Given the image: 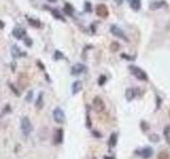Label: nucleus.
Instances as JSON below:
<instances>
[{"instance_id": "f704fd0d", "label": "nucleus", "mask_w": 170, "mask_h": 159, "mask_svg": "<svg viewBox=\"0 0 170 159\" xmlns=\"http://www.w3.org/2000/svg\"><path fill=\"white\" fill-rule=\"evenodd\" d=\"M93 135L95 136V137H98V138H100V137H102V135H100V132H93Z\"/></svg>"}, {"instance_id": "bb28decb", "label": "nucleus", "mask_w": 170, "mask_h": 159, "mask_svg": "<svg viewBox=\"0 0 170 159\" xmlns=\"http://www.w3.org/2000/svg\"><path fill=\"white\" fill-rule=\"evenodd\" d=\"M86 127L87 128H90L91 127V120H90L89 117V110H86Z\"/></svg>"}, {"instance_id": "9b49d317", "label": "nucleus", "mask_w": 170, "mask_h": 159, "mask_svg": "<svg viewBox=\"0 0 170 159\" xmlns=\"http://www.w3.org/2000/svg\"><path fill=\"white\" fill-rule=\"evenodd\" d=\"M64 139V132L62 128H58L54 132V137H53V143L54 144H61Z\"/></svg>"}, {"instance_id": "6e6552de", "label": "nucleus", "mask_w": 170, "mask_h": 159, "mask_svg": "<svg viewBox=\"0 0 170 159\" xmlns=\"http://www.w3.org/2000/svg\"><path fill=\"white\" fill-rule=\"evenodd\" d=\"M17 82H18V85L20 86V88H22V89L27 88L28 87V85H29V82H30L28 74L27 73H19Z\"/></svg>"}, {"instance_id": "e433bc0d", "label": "nucleus", "mask_w": 170, "mask_h": 159, "mask_svg": "<svg viewBox=\"0 0 170 159\" xmlns=\"http://www.w3.org/2000/svg\"><path fill=\"white\" fill-rule=\"evenodd\" d=\"M156 100H157V106H156V107L158 108V107H159V103H161V101H162V100H161V98H159V97H157V95H156Z\"/></svg>"}, {"instance_id": "7ed1b4c3", "label": "nucleus", "mask_w": 170, "mask_h": 159, "mask_svg": "<svg viewBox=\"0 0 170 159\" xmlns=\"http://www.w3.org/2000/svg\"><path fill=\"white\" fill-rule=\"evenodd\" d=\"M53 116V120L58 123V124H63L65 122V112L63 111V109L60 108V107H56L52 112Z\"/></svg>"}, {"instance_id": "58836bf2", "label": "nucleus", "mask_w": 170, "mask_h": 159, "mask_svg": "<svg viewBox=\"0 0 170 159\" xmlns=\"http://www.w3.org/2000/svg\"><path fill=\"white\" fill-rule=\"evenodd\" d=\"M104 159H115L114 157H107V156H105L104 157Z\"/></svg>"}, {"instance_id": "393cba45", "label": "nucleus", "mask_w": 170, "mask_h": 159, "mask_svg": "<svg viewBox=\"0 0 170 159\" xmlns=\"http://www.w3.org/2000/svg\"><path fill=\"white\" fill-rule=\"evenodd\" d=\"M84 11L86 13H91L93 9H91V3L89 1H85L84 2Z\"/></svg>"}, {"instance_id": "f3484780", "label": "nucleus", "mask_w": 170, "mask_h": 159, "mask_svg": "<svg viewBox=\"0 0 170 159\" xmlns=\"http://www.w3.org/2000/svg\"><path fill=\"white\" fill-rule=\"evenodd\" d=\"M64 12H65V14H67L68 16H72L73 15L74 9L70 3L67 2V3H65V5H64Z\"/></svg>"}, {"instance_id": "f03ea898", "label": "nucleus", "mask_w": 170, "mask_h": 159, "mask_svg": "<svg viewBox=\"0 0 170 159\" xmlns=\"http://www.w3.org/2000/svg\"><path fill=\"white\" fill-rule=\"evenodd\" d=\"M129 69H130V71L132 72V74L136 79L140 80V81H148V75H147V73L143 71V70H141L140 68L131 65V66L129 67Z\"/></svg>"}, {"instance_id": "5701e85b", "label": "nucleus", "mask_w": 170, "mask_h": 159, "mask_svg": "<svg viewBox=\"0 0 170 159\" xmlns=\"http://www.w3.org/2000/svg\"><path fill=\"white\" fill-rule=\"evenodd\" d=\"M65 58V55H64L63 53L61 52V51H54V54H53V59L54 61H60V59H64Z\"/></svg>"}, {"instance_id": "20e7f679", "label": "nucleus", "mask_w": 170, "mask_h": 159, "mask_svg": "<svg viewBox=\"0 0 170 159\" xmlns=\"http://www.w3.org/2000/svg\"><path fill=\"white\" fill-rule=\"evenodd\" d=\"M93 107L97 112H102L105 109V104L104 101L100 97H95L93 100Z\"/></svg>"}, {"instance_id": "423d86ee", "label": "nucleus", "mask_w": 170, "mask_h": 159, "mask_svg": "<svg viewBox=\"0 0 170 159\" xmlns=\"http://www.w3.org/2000/svg\"><path fill=\"white\" fill-rule=\"evenodd\" d=\"M87 71V68L83 64H76L71 68V75H80V74L84 73Z\"/></svg>"}, {"instance_id": "6ab92c4d", "label": "nucleus", "mask_w": 170, "mask_h": 159, "mask_svg": "<svg viewBox=\"0 0 170 159\" xmlns=\"http://www.w3.org/2000/svg\"><path fill=\"white\" fill-rule=\"evenodd\" d=\"M117 139H118V136H117V134H116V132H113V134L111 135V137H109V145L111 146V148H114V146H116Z\"/></svg>"}, {"instance_id": "b1692460", "label": "nucleus", "mask_w": 170, "mask_h": 159, "mask_svg": "<svg viewBox=\"0 0 170 159\" xmlns=\"http://www.w3.org/2000/svg\"><path fill=\"white\" fill-rule=\"evenodd\" d=\"M109 49H111L112 52H117V51L120 49V45L118 44V42H113L111 44V46H109Z\"/></svg>"}, {"instance_id": "c85d7f7f", "label": "nucleus", "mask_w": 170, "mask_h": 159, "mask_svg": "<svg viewBox=\"0 0 170 159\" xmlns=\"http://www.w3.org/2000/svg\"><path fill=\"white\" fill-rule=\"evenodd\" d=\"M106 77L104 75V74H102V75H100L99 77V79H98V84L100 85V86H102V85H104L105 84V82H106Z\"/></svg>"}, {"instance_id": "412c9836", "label": "nucleus", "mask_w": 170, "mask_h": 159, "mask_svg": "<svg viewBox=\"0 0 170 159\" xmlns=\"http://www.w3.org/2000/svg\"><path fill=\"white\" fill-rule=\"evenodd\" d=\"M163 5H166V3H165L164 1H155V2L150 4V9H151V10H156V9L163 8Z\"/></svg>"}, {"instance_id": "39448f33", "label": "nucleus", "mask_w": 170, "mask_h": 159, "mask_svg": "<svg viewBox=\"0 0 170 159\" xmlns=\"http://www.w3.org/2000/svg\"><path fill=\"white\" fill-rule=\"evenodd\" d=\"M111 33L114 36L116 37H119V38H121V39H123L125 42H129V38H128L127 36H125V32L122 31L120 28H118L117 26H111Z\"/></svg>"}, {"instance_id": "4c0bfd02", "label": "nucleus", "mask_w": 170, "mask_h": 159, "mask_svg": "<svg viewBox=\"0 0 170 159\" xmlns=\"http://www.w3.org/2000/svg\"><path fill=\"white\" fill-rule=\"evenodd\" d=\"M11 65H12V70H13V71H14V70H15V68H16V64L15 63H12V64H11Z\"/></svg>"}, {"instance_id": "2eb2a0df", "label": "nucleus", "mask_w": 170, "mask_h": 159, "mask_svg": "<svg viewBox=\"0 0 170 159\" xmlns=\"http://www.w3.org/2000/svg\"><path fill=\"white\" fill-rule=\"evenodd\" d=\"M50 11H51V14H52V16L55 19H58V20H61V21H64V22H66V19L64 18L63 15L60 13V11H58V10H56V9H50Z\"/></svg>"}, {"instance_id": "f257e3e1", "label": "nucleus", "mask_w": 170, "mask_h": 159, "mask_svg": "<svg viewBox=\"0 0 170 159\" xmlns=\"http://www.w3.org/2000/svg\"><path fill=\"white\" fill-rule=\"evenodd\" d=\"M20 128H21L22 134H24V136H26V137H28V136L30 135V132H32L33 126H32V123L28 117H24V118L21 119Z\"/></svg>"}, {"instance_id": "0eeeda50", "label": "nucleus", "mask_w": 170, "mask_h": 159, "mask_svg": "<svg viewBox=\"0 0 170 159\" xmlns=\"http://www.w3.org/2000/svg\"><path fill=\"white\" fill-rule=\"evenodd\" d=\"M96 14L99 17L106 18L109 16V9H107V6L105 4H98L96 6Z\"/></svg>"}, {"instance_id": "9d476101", "label": "nucleus", "mask_w": 170, "mask_h": 159, "mask_svg": "<svg viewBox=\"0 0 170 159\" xmlns=\"http://www.w3.org/2000/svg\"><path fill=\"white\" fill-rule=\"evenodd\" d=\"M135 154L141 156L143 159H148L152 156V154H153V151H152L151 148H143V150H137L135 152Z\"/></svg>"}, {"instance_id": "c756f323", "label": "nucleus", "mask_w": 170, "mask_h": 159, "mask_svg": "<svg viewBox=\"0 0 170 159\" xmlns=\"http://www.w3.org/2000/svg\"><path fill=\"white\" fill-rule=\"evenodd\" d=\"M149 139H150V141H152V142H158L159 137L157 135H155V134H153V135L149 136Z\"/></svg>"}, {"instance_id": "ddd939ff", "label": "nucleus", "mask_w": 170, "mask_h": 159, "mask_svg": "<svg viewBox=\"0 0 170 159\" xmlns=\"http://www.w3.org/2000/svg\"><path fill=\"white\" fill-rule=\"evenodd\" d=\"M137 95V88H128L125 91V98L128 101H132Z\"/></svg>"}, {"instance_id": "4be33fe9", "label": "nucleus", "mask_w": 170, "mask_h": 159, "mask_svg": "<svg viewBox=\"0 0 170 159\" xmlns=\"http://www.w3.org/2000/svg\"><path fill=\"white\" fill-rule=\"evenodd\" d=\"M164 137L168 144H170V125H168L164 128Z\"/></svg>"}, {"instance_id": "c9c22d12", "label": "nucleus", "mask_w": 170, "mask_h": 159, "mask_svg": "<svg viewBox=\"0 0 170 159\" xmlns=\"http://www.w3.org/2000/svg\"><path fill=\"white\" fill-rule=\"evenodd\" d=\"M4 26H5V24L3 22L2 20H1V19H0V29H3Z\"/></svg>"}, {"instance_id": "aec40b11", "label": "nucleus", "mask_w": 170, "mask_h": 159, "mask_svg": "<svg viewBox=\"0 0 170 159\" xmlns=\"http://www.w3.org/2000/svg\"><path fill=\"white\" fill-rule=\"evenodd\" d=\"M42 97H44V93L40 92L37 97V100L35 102V106H36V108H42V106H44V100H42Z\"/></svg>"}, {"instance_id": "4468645a", "label": "nucleus", "mask_w": 170, "mask_h": 159, "mask_svg": "<svg viewBox=\"0 0 170 159\" xmlns=\"http://www.w3.org/2000/svg\"><path fill=\"white\" fill-rule=\"evenodd\" d=\"M83 88V84L81 81H76V82H73V84H72L71 86V89H72V93L73 95H77L78 92H80L81 90H82Z\"/></svg>"}, {"instance_id": "a878e982", "label": "nucleus", "mask_w": 170, "mask_h": 159, "mask_svg": "<svg viewBox=\"0 0 170 159\" xmlns=\"http://www.w3.org/2000/svg\"><path fill=\"white\" fill-rule=\"evenodd\" d=\"M169 158H170L169 154L165 151H162L158 154V156H157V159H169Z\"/></svg>"}, {"instance_id": "f8f14e48", "label": "nucleus", "mask_w": 170, "mask_h": 159, "mask_svg": "<svg viewBox=\"0 0 170 159\" xmlns=\"http://www.w3.org/2000/svg\"><path fill=\"white\" fill-rule=\"evenodd\" d=\"M11 54H12V56H13V58H19L21 57V56H24L27 55L26 52H22V51L19 49L18 46L14 45L13 47H12V50H11Z\"/></svg>"}, {"instance_id": "1a4fd4ad", "label": "nucleus", "mask_w": 170, "mask_h": 159, "mask_svg": "<svg viewBox=\"0 0 170 159\" xmlns=\"http://www.w3.org/2000/svg\"><path fill=\"white\" fill-rule=\"evenodd\" d=\"M13 36L15 37L16 39H22V38H24L27 35V32L24 29H22V28H20V26H16V28H14L13 29Z\"/></svg>"}, {"instance_id": "72a5a7b5", "label": "nucleus", "mask_w": 170, "mask_h": 159, "mask_svg": "<svg viewBox=\"0 0 170 159\" xmlns=\"http://www.w3.org/2000/svg\"><path fill=\"white\" fill-rule=\"evenodd\" d=\"M121 57L125 58V59H133V57H130V56L127 55V54H125V53H122L121 54Z\"/></svg>"}, {"instance_id": "dca6fc26", "label": "nucleus", "mask_w": 170, "mask_h": 159, "mask_svg": "<svg viewBox=\"0 0 170 159\" xmlns=\"http://www.w3.org/2000/svg\"><path fill=\"white\" fill-rule=\"evenodd\" d=\"M27 20H28V22H29L30 26H33V28H36V29H38V28H40V26H42V22H40L38 19H34V18H30V17H27Z\"/></svg>"}, {"instance_id": "a19ab883", "label": "nucleus", "mask_w": 170, "mask_h": 159, "mask_svg": "<svg viewBox=\"0 0 170 159\" xmlns=\"http://www.w3.org/2000/svg\"><path fill=\"white\" fill-rule=\"evenodd\" d=\"M93 159H96V158H93Z\"/></svg>"}, {"instance_id": "cd10ccee", "label": "nucleus", "mask_w": 170, "mask_h": 159, "mask_svg": "<svg viewBox=\"0 0 170 159\" xmlns=\"http://www.w3.org/2000/svg\"><path fill=\"white\" fill-rule=\"evenodd\" d=\"M24 44L26 45V47L31 48L32 45H33V42H32V39H31V38H29V37H24Z\"/></svg>"}, {"instance_id": "473e14b6", "label": "nucleus", "mask_w": 170, "mask_h": 159, "mask_svg": "<svg viewBox=\"0 0 170 159\" xmlns=\"http://www.w3.org/2000/svg\"><path fill=\"white\" fill-rule=\"evenodd\" d=\"M36 64H37V66H38V68H40L42 70H45V66H44V64H42V62H40V61H37Z\"/></svg>"}, {"instance_id": "ea45409f", "label": "nucleus", "mask_w": 170, "mask_h": 159, "mask_svg": "<svg viewBox=\"0 0 170 159\" xmlns=\"http://www.w3.org/2000/svg\"><path fill=\"white\" fill-rule=\"evenodd\" d=\"M49 2H51V3H54V2H56V0H48Z\"/></svg>"}, {"instance_id": "2f4dec72", "label": "nucleus", "mask_w": 170, "mask_h": 159, "mask_svg": "<svg viewBox=\"0 0 170 159\" xmlns=\"http://www.w3.org/2000/svg\"><path fill=\"white\" fill-rule=\"evenodd\" d=\"M33 98V91H29V92H28V95H27V97H26V101L27 102H30V101H31V99Z\"/></svg>"}, {"instance_id": "7c9ffc66", "label": "nucleus", "mask_w": 170, "mask_h": 159, "mask_svg": "<svg viewBox=\"0 0 170 159\" xmlns=\"http://www.w3.org/2000/svg\"><path fill=\"white\" fill-rule=\"evenodd\" d=\"M9 86H10L11 90H12V91H13V92L15 93V95H17V97H19V95H20V92H19L18 90L16 89V87H15V86H13V84H11V83H10V84H9Z\"/></svg>"}, {"instance_id": "a211bd4d", "label": "nucleus", "mask_w": 170, "mask_h": 159, "mask_svg": "<svg viewBox=\"0 0 170 159\" xmlns=\"http://www.w3.org/2000/svg\"><path fill=\"white\" fill-rule=\"evenodd\" d=\"M129 2H130L131 8H132L134 11H138L141 6L140 0H129Z\"/></svg>"}]
</instances>
